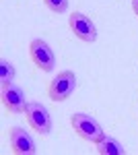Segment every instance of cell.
Masks as SVG:
<instances>
[{
	"mask_svg": "<svg viewBox=\"0 0 138 155\" xmlns=\"http://www.w3.org/2000/svg\"><path fill=\"white\" fill-rule=\"evenodd\" d=\"M46 2V6L50 8L52 12H58V15H62V12L68 11V0H43Z\"/></svg>",
	"mask_w": 138,
	"mask_h": 155,
	"instance_id": "cell-10",
	"label": "cell"
},
{
	"mask_svg": "<svg viewBox=\"0 0 138 155\" xmlns=\"http://www.w3.org/2000/svg\"><path fill=\"white\" fill-rule=\"evenodd\" d=\"M8 141H11V149L14 155H33L37 151L31 134L25 132V128L21 126H12L8 130Z\"/></svg>",
	"mask_w": 138,
	"mask_h": 155,
	"instance_id": "cell-7",
	"label": "cell"
},
{
	"mask_svg": "<svg viewBox=\"0 0 138 155\" xmlns=\"http://www.w3.org/2000/svg\"><path fill=\"white\" fill-rule=\"evenodd\" d=\"M132 11H134V15L138 17V0H132Z\"/></svg>",
	"mask_w": 138,
	"mask_h": 155,
	"instance_id": "cell-11",
	"label": "cell"
},
{
	"mask_svg": "<svg viewBox=\"0 0 138 155\" xmlns=\"http://www.w3.org/2000/svg\"><path fill=\"white\" fill-rule=\"evenodd\" d=\"M70 126L74 128V132L81 139L89 141V143H97V141H101L105 137L101 124L89 114H72L70 116Z\"/></svg>",
	"mask_w": 138,
	"mask_h": 155,
	"instance_id": "cell-1",
	"label": "cell"
},
{
	"mask_svg": "<svg viewBox=\"0 0 138 155\" xmlns=\"http://www.w3.org/2000/svg\"><path fill=\"white\" fill-rule=\"evenodd\" d=\"M0 99H2V106L6 107L11 114H25L27 99H25V93H23V89H21L19 85H14V83L2 85Z\"/></svg>",
	"mask_w": 138,
	"mask_h": 155,
	"instance_id": "cell-6",
	"label": "cell"
},
{
	"mask_svg": "<svg viewBox=\"0 0 138 155\" xmlns=\"http://www.w3.org/2000/svg\"><path fill=\"white\" fill-rule=\"evenodd\" d=\"M12 79H14V66H12L8 60H0V83L2 85H8L12 83Z\"/></svg>",
	"mask_w": 138,
	"mask_h": 155,
	"instance_id": "cell-9",
	"label": "cell"
},
{
	"mask_svg": "<svg viewBox=\"0 0 138 155\" xmlns=\"http://www.w3.org/2000/svg\"><path fill=\"white\" fill-rule=\"evenodd\" d=\"M25 118L29 122V126L39 134H50L52 132V116L47 112V107L39 101H27L25 107Z\"/></svg>",
	"mask_w": 138,
	"mask_h": 155,
	"instance_id": "cell-2",
	"label": "cell"
},
{
	"mask_svg": "<svg viewBox=\"0 0 138 155\" xmlns=\"http://www.w3.org/2000/svg\"><path fill=\"white\" fill-rule=\"evenodd\" d=\"M29 56L33 60V64L37 68H41L43 72H52L56 66V56L54 50L50 48L46 39H33L29 44Z\"/></svg>",
	"mask_w": 138,
	"mask_h": 155,
	"instance_id": "cell-4",
	"label": "cell"
},
{
	"mask_svg": "<svg viewBox=\"0 0 138 155\" xmlns=\"http://www.w3.org/2000/svg\"><path fill=\"white\" fill-rule=\"evenodd\" d=\"M95 145H97V153L99 155H124L126 153L124 145L120 143L117 139H114V137H103Z\"/></svg>",
	"mask_w": 138,
	"mask_h": 155,
	"instance_id": "cell-8",
	"label": "cell"
},
{
	"mask_svg": "<svg viewBox=\"0 0 138 155\" xmlns=\"http://www.w3.org/2000/svg\"><path fill=\"white\" fill-rule=\"evenodd\" d=\"M68 25H70V31L79 37L81 41H87V44H93L97 39V27L91 19L82 12H72L68 17Z\"/></svg>",
	"mask_w": 138,
	"mask_h": 155,
	"instance_id": "cell-5",
	"label": "cell"
},
{
	"mask_svg": "<svg viewBox=\"0 0 138 155\" xmlns=\"http://www.w3.org/2000/svg\"><path fill=\"white\" fill-rule=\"evenodd\" d=\"M74 87H76V77L72 71H62L58 72V77L50 83L47 87V95L52 101H66L72 93H74Z\"/></svg>",
	"mask_w": 138,
	"mask_h": 155,
	"instance_id": "cell-3",
	"label": "cell"
}]
</instances>
